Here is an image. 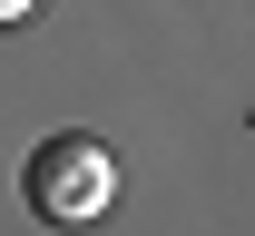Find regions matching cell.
Instances as JSON below:
<instances>
[{
    "mask_svg": "<svg viewBox=\"0 0 255 236\" xmlns=\"http://www.w3.org/2000/svg\"><path fill=\"white\" fill-rule=\"evenodd\" d=\"M0 10H10V20H20V10H30V0H0Z\"/></svg>",
    "mask_w": 255,
    "mask_h": 236,
    "instance_id": "obj_2",
    "label": "cell"
},
{
    "mask_svg": "<svg viewBox=\"0 0 255 236\" xmlns=\"http://www.w3.org/2000/svg\"><path fill=\"white\" fill-rule=\"evenodd\" d=\"M30 207L49 227H98V217L118 207V158H108L98 138H49V148H30Z\"/></svg>",
    "mask_w": 255,
    "mask_h": 236,
    "instance_id": "obj_1",
    "label": "cell"
}]
</instances>
